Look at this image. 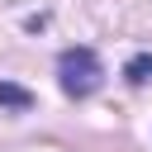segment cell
Masks as SVG:
<instances>
[{"mask_svg": "<svg viewBox=\"0 0 152 152\" xmlns=\"http://www.w3.org/2000/svg\"><path fill=\"white\" fill-rule=\"evenodd\" d=\"M124 76H128V86H147V81H152V52H138V57H128Z\"/></svg>", "mask_w": 152, "mask_h": 152, "instance_id": "obj_3", "label": "cell"}, {"mask_svg": "<svg viewBox=\"0 0 152 152\" xmlns=\"http://www.w3.org/2000/svg\"><path fill=\"white\" fill-rule=\"evenodd\" d=\"M0 109H14V114L33 109V90H24L19 81H0Z\"/></svg>", "mask_w": 152, "mask_h": 152, "instance_id": "obj_2", "label": "cell"}, {"mask_svg": "<svg viewBox=\"0 0 152 152\" xmlns=\"http://www.w3.org/2000/svg\"><path fill=\"white\" fill-rule=\"evenodd\" d=\"M57 81H62V90H66L71 100L95 95L100 81H104V66H100L95 48H62V57H57Z\"/></svg>", "mask_w": 152, "mask_h": 152, "instance_id": "obj_1", "label": "cell"}]
</instances>
